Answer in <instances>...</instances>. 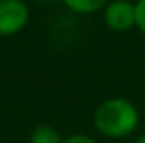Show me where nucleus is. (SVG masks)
I'll use <instances>...</instances> for the list:
<instances>
[{"label": "nucleus", "instance_id": "5", "mask_svg": "<svg viewBox=\"0 0 145 143\" xmlns=\"http://www.w3.org/2000/svg\"><path fill=\"white\" fill-rule=\"evenodd\" d=\"M106 2L108 0H63V4L76 12V14H92L98 12L100 8H106Z\"/></svg>", "mask_w": 145, "mask_h": 143}, {"label": "nucleus", "instance_id": "6", "mask_svg": "<svg viewBox=\"0 0 145 143\" xmlns=\"http://www.w3.org/2000/svg\"><path fill=\"white\" fill-rule=\"evenodd\" d=\"M135 25L145 33V0L135 2Z\"/></svg>", "mask_w": 145, "mask_h": 143}, {"label": "nucleus", "instance_id": "2", "mask_svg": "<svg viewBox=\"0 0 145 143\" xmlns=\"http://www.w3.org/2000/svg\"><path fill=\"white\" fill-rule=\"evenodd\" d=\"M29 20V8L24 0H0V35L22 31Z\"/></svg>", "mask_w": 145, "mask_h": 143}, {"label": "nucleus", "instance_id": "3", "mask_svg": "<svg viewBox=\"0 0 145 143\" xmlns=\"http://www.w3.org/2000/svg\"><path fill=\"white\" fill-rule=\"evenodd\" d=\"M104 22L114 31H127L135 25V4L129 0H112L104 8Z\"/></svg>", "mask_w": 145, "mask_h": 143}, {"label": "nucleus", "instance_id": "4", "mask_svg": "<svg viewBox=\"0 0 145 143\" xmlns=\"http://www.w3.org/2000/svg\"><path fill=\"white\" fill-rule=\"evenodd\" d=\"M63 141L65 139L61 137V133L51 125H37L29 135V143H63Z\"/></svg>", "mask_w": 145, "mask_h": 143}, {"label": "nucleus", "instance_id": "8", "mask_svg": "<svg viewBox=\"0 0 145 143\" xmlns=\"http://www.w3.org/2000/svg\"><path fill=\"white\" fill-rule=\"evenodd\" d=\"M133 143H145V133H143V135H139V137H137Z\"/></svg>", "mask_w": 145, "mask_h": 143}, {"label": "nucleus", "instance_id": "10", "mask_svg": "<svg viewBox=\"0 0 145 143\" xmlns=\"http://www.w3.org/2000/svg\"><path fill=\"white\" fill-rule=\"evenodd\" d=\"M129 2H131V0H129Z\"/></svg>", "mask_w": 145, "mask_h": 143}, {"label": "nucleus", "instance_id": "9", "mask_svg": "<svg viewBox=\"0 0 145 143\" xmlns=\"http://www.w3.org/2000/svg\"><path fill=\"white\" fill-rule=\"evenodd\" d=\"M37 2H51V0H37Z\"/></svg>", "mask_w": 145, "mask_h": 143}, {"label": "nucleus", "instance_id": "1", "mask_svg": "<svg viewBox=\"0 0 145 143\" xmlns=\"http://www.w3.org/2000/svg\"><path fill=\"white\" fill-rule=\"evenodd\" d=\"M139 123L137 108L125 98H108L94 112V127L104 137L121 139L135 131Z\"/></svg>", "mask_w": 145, "mask_h": 143}, {"label": "nucleus", "instance_id": "7", "mask_svg": "<svg viewBox=\"0 0 145 143\" xmlns=\"http://www.w3.org/2000/svg\"><path fill=\"white\" fill-rule=\"evenodd\" d=\"M63 143H96L92 137H88V135H84V133H74L71 137H67Z\"/></svg>", "mask_w": 145, "mask_h": 143}]
</instances>
